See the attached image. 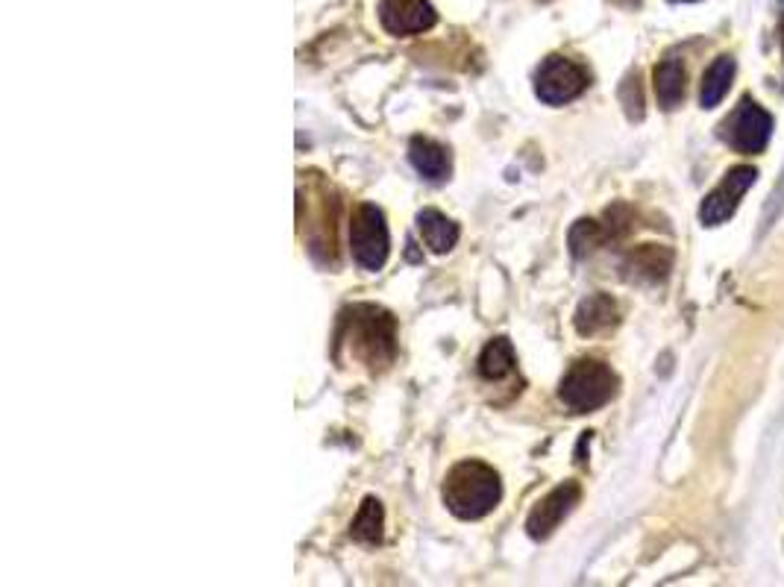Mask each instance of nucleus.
Here are the masks:
<instances>
[{
  "mask_svg": "<svg viewBox=\"0 0 784 587\" xmlns=\"http://www.w3.org/2000/svg\"><path fill=\"white\" fill-rule=\"evenodd\" d=\"M441 497L444 506L449 508V514H456L458 520H483L485 514L499 506L503 481L494 467L467 458L447 474Z\"/></svg>",
  "mask_w": 784,
  "mask_h": 587,
  "instance_id": "obj_1",
  "label": "nucleus"
},
{
  "mask_svg": "<svg viewBox=\"0 0 784 587\" xmlns=\"http://www.w3.org/2000/svg\"><path fill=\"white\" fill-rule=\"evenodd\" d=\"M341 341L353 347V356L370 367H388L397 356V324L388 311L376 306H353L344 311Z\"/></svg>",
  "mask_w": 784,
  "mask_h": 587,
  "instance_id": "obj_2",
  "label": "nucleus"
},
{
  "mask_svg": "<svg viewBox=\"0 0 784 587\" xmlns=\"http://www.w3.org/2000/svg\"><path fill=\"white\" fill-rule=\"evenodd\" d=\"M621 388V379L612 367L599 359H579L558 382V400L570 415H591L608 406Z\"/></svg>",
  "mask_w": 784,
  "mask_h": 587,
  "instance_id": "obj_3",
  "label": "nucleus"
},
{
  "mask_svg": "<svg viewBox=\"0 0 784 587\" xmlns=\"http://www.w3.org/2000/svg\"><path fill=\"white\" fill-rule=\"evenodd\" d=\"M388 250H391V238H388V227H385V215L379 206L361 203L350 220V253L353 261L361 270L376 273L385 268L388 261Z\"/></svg>",
  "mask_w": 784,
  "mask_h": 587,
  "instance_id": "obj_4",
  "label": "nucleus"
},
{
  "mask_svg": "<svg viewBox=\"0 0 784 587\" xmlns=\"http://www.w3.org/2000/svg\"><path fill=\"white\" fill-rule=\"evenodd\" d=\"M770 136H773V115L752 98L741 100V107H735V112L720 123V139L746 156L761 153L770 145Z\"/></svg>",
  "mask_w": 784,
  "mask_h": 587,
  "instance_id": "obj_5",
  "label": "nucleus"
},
{
  "mask_svg": "<svg viewBox=\"0 0 784 587\" xmlns=\"http://www.w3.org/2000/svg\"><path fill=\"white\" fill-rule=\"evenodd\" d=\"M588 71L579 62L553 53L540 62L538 73H535V94L547 107H564V103L579 98L582 91L588 89Z\"/></svg>",
  "mask_w": 784,
  "mask_h": 587,
  "instance_id": "obj_6",
  "label": "nucleus"
},
{
  "mask_svg": "<svg viewBox=\"0 0 784 587\" xmlns=\"http://www.w3.org/2000/svg\"><path fill=\"white\" fill-rule=\"evenodd\" d=\"M755 177H758V171H755L752 165H737V168H732V171L723 177V182H720V186L705 197L703 206H699V218H703L705 227L726 223V220L737 212V206H741L744 195L752 188Z\"/></svg>",
  "mask_w": 784,
  "mask_h": 587,
  "instance_id": "obj_7",
  "label": "nucleus"
},
{
  "mask_svg": "<svg viewBox=\"0 0 784 587\" xmlns=\"http://www.w3.org/2000/svg\"><path fill=\"white\" fill-rule=\"evenodd\" d=\"M582 488L576 481H564L556 490H549L547 497L540 499L538 506L532 508L529 520H526V531L532 540H547L553 531L564 523V517L579 506Z\"/></svg>",
  "mask_w": 784,
  "mask_h": 587,
  "instance_id": "obj_8",
  "label": "nucleus"
},
{
  "mask_svg": "<svg viewBox=\"0 0 784 587\" xmlns=\"http://www.w3.org/2000/svg\"><path fill=\"white\" fill-rule=\"evenodd\" d=\"M379 24L391 36H417L433 30L438 16L429 0H379Z\"/></svg>",
  "mask_w": 784,
  "mask_h": 587,
  "instance_id": "obj_9",
  "label": "nucleus"
},
{
  "mask_svg": "<svg viewBox=\"0 0 784 587\" xmlns=\"http://www.w3.org/2000/svg\"><path fill=\"white\" fill-rule=\"evenodd\" d=\"M621 320V311H617V302L608 297V294H591L585 300L579 302L576 309V318H573V327L579 335H599L605 329H612L614 324Z\"/></svg>",
  "mask_w": 784,
  "mask_h": 587,
  "instance_id": "obj_10",
  "label": "nucleus"
},
{
  "mask_svg": "<svg viewBox=\"0 0 784 587\" xmlns=\"http://www.w3.org/2000/svg\"><path fill=\"white\" fill-rule=\"evenodd\" d=\"M409 162H411V168H415V171L429 182H444L449 177V168H453L447 147H441L438 141H433V139H420V136H417V139H411Z\"/></svg>",
  "mask_w": 784,
  "mask_h": 587,
  "instance_id": "obj_11",
  "label": "nucleus"
},
{
  "mask_svg": "<svg viewBox=\"0 0 784 587\" xmlns=\"http://www.w3.org/2000/svg\"><path fill=\"white\" fill-rule=\"evenodd\" d=\"M417 229H420L426 247L438 256L449 253L458 241V227L447 218V215L438 212V209H424V212H417Z\"/></svg>",
  "mask_w": 784,
  "mask_h": 587,
  "instance_id": "obj_12",
  "label": "nucleus"
},
{
  "mask_svg": "<svg viewBox=\"0 0 784 587\" xmlns=\"http://www.w3.org/2000/svg\"><path fill=\"white\" fill-rule=\"evenodd\" d=\"M673 253L658 245H646L626 259V270H632V279L637 282H662L671 273Z\"/></svg>",
  "mask_w": 784,
  "mask_h": 587,
  "instance_id": "obj_13",
  "label": "nucleus"
},
{
  "mask_svg": "<svg viewBox=\"0 0 784 587\" xmlns=\"http://www.w3.org/2000/svg\"><path fill=\"white\" fill-rule=\"evenodd\" d=\"M685 82L687 73L685 66H682V59L667 57L662 66L655 68V94H658L662 109L682 107V100H685Z\"/></svg>",
  "mask_w": 784,
  "mask_h": 587,
  "instance_id": "obj_14",
  "label": "nucleus"
},
{
  "mask_svg": "<svg viewBox=\"0 0 784 587\" xmlns=\"http://www.w3.org/2000/svg\"><path fill=\"white\" fill-rule=\"evenodd\" d=\"M735 71L737 66L732 57H720L711 62V68L703 77V89H699V103L705 109H714L723 103V98L732 89V82H735Z\"/></svg>",
  "mask_w": 784,
  "mask_h": 587,
  "instance_id": "obj_15",
  "label": "nucleus"
},
{
  "mask_svg": "<svg viewBox=\"0 0 784 587\" xmlns=\"http://www.w3.org/2000/svg\"><path fill=\"white\" fill-rule=\"evenodd\" d=\"M515 347L508 338H494L479 356V376L488 379V382H497V379H506L512 370H515Z\"/></svg>",
  "mask_w": 784,
  "mask_h": 587,
  "instance_id": "obj_16",
  "label": "nucleus"
},
{
  "mask_svg": "<svg viewBox=\"0 0 784 587\" xmlns=\"http://www.w3.org/2000/svg\"><path fill=\"white\" fill-rule=\"evenodd\" d=\"M383 526H385L383 503H379L376 497H368L365 503H361L359 514L353 517L350 535L353 540H359V544H379V540H383Z\"/></svg>",
  "mask_w": 784,
  "mask_h": 587,
  "instance_id": "obj_17",
  "label": "nucleus"
},
{
  "mask_svg": "<svg viewBox=\"0 0 784 587\" xmlns=\"http://www.w3.org/2000/svg\"><path fill=\"white\" fill-rule=\"evenodd\" d=\"M605 241H608L605 227L599 223V220H591V218L576 220V223L570 227V232H567V245H570L573 259H585V256L594 253L597 247H603Z\"/></svg>",
  "mask_w": 784,
  "mask_h": 587,
  "instance_id": "obj_18",
  "label": "nucleus"
},
{
  "mask_svg": "<svg viewBox=\"0 0 784 587\" xmlns=\"http://www.w3.org/2000/svg\"><path fill=\"white\" fill-rule=\"evenodd\" d=\"M671 3H696V0H671Z\"/></svg>",
  "mask_w": 784,
  "mask_h": 587,
  "instance_id": "obj_19",
  "label": "nucleus"
},
{
  "mask_svg": "<svg viewBox=\"0 0 784 587\" xmlns=\"http://www.w3.org/2000/svg\"><path fill=\"white\" fill-rule=\"evenodd\" d=\"M782 44H784V12H782Z\"/></svg>",
  "mask_w": 784,
  "mask_h": 587,
  "instance_id": "obj_20",
  "label": "nucleus"
}]
</instances>
